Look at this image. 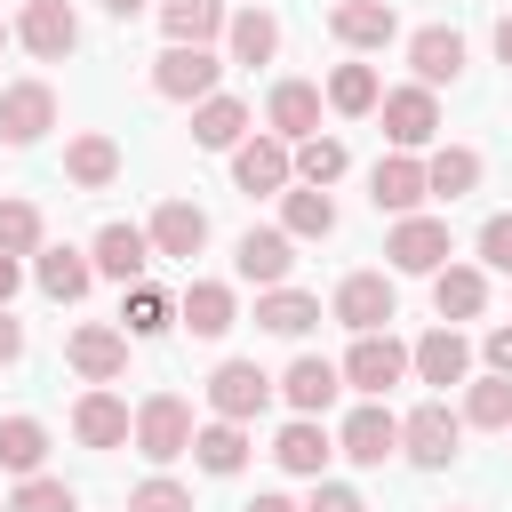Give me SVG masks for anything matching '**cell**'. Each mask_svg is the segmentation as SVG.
<instances>
[{"mask_svg":"<svg viewBox=\"0 0 512 512\" xmlns=\"http://www.w3.org/2000/svg\"><path fill=\"white\" fill-rule=\"evenodd\" d=\"M336 368H344V384H352L360 400H384V392L408 376V344H400L392 328H368V336H352V352H344Z\"/></svg>","mask_w":512,"mask_h":512,"instance_id":"cell-9","label":"cell"},{"mask_svg":"<svg viewBox=\"0 0 512 512\" xmlns=\"http://www.w3.org/2000/svg\"><path fill=\"white\" fill-rule=\"evenodd\" d=\"M408 376H416V384H464V376H472V344H464V328H456V320L424 328V336L408 344Z\"/></svg>","mask_w":512,"mask_h":512,"instance_id":"cell-18","label":"cell"},{"mask_svg":"<svg viewBox=\"0 0 512 512\" xmlns=\"http://www.w3.org/2000/svg\"><path fill=\"white\" fill-rule=\"evenodd\" d=\"M152 16H160V32H168V40H192V48H216V40H224V24H232V8H224V0H152Z\"/></svg>","mask_w":512,"mask_h":512,"instance_id":"cell-30","label":"cell"},{"mask_svg":"<svg viewBox=\"0 0 512 512\" xmlns=\"http://www.w3.org/2000/svg\"><path fill=\"white\" fill-rule=\"evenodd\" d=\"M384 256H392V272H408V280H432L448 256H456V240H448V216H392V232H384Z\"/></svg>","mask_w":512,"mask_h":512,"instance_id":"cell-4","label":"cell"},{"mask_svg":"<svg viewBox=\"0 0 512 512\" xmlns=\"http://www.w3.org/2000/svg\"><path fill=\"white\" fill-rule=\"evenodd\" d=\"M16 360H24V320L0 304V368H16Z\"/></svg>","mask_w":512,"mask_h":512,"instance_id":"cell-47","label":"cell"},{"mask_svg":"<svg viewBox=\"0 0 512 512\" xmlns=\"http://www.w3.org/2000/svg\"><path fill=\"white\" fill-rule=\"evenodd\" d=\"M0 512H8V504H0Z\"/></svg>","mask_w":512,"mask_h":512,"instance_id":"cell-54","label":"cell"},{"mask_svg":"<svg viewBox=\"0 0 512 512\" xmlns=\"http://www.w3.org/2000/svg\"><path fill=\"white\" fill-rule=\"evenodd\" d=\"M128 328H112V320H80L72 336H64V368L80 376V384H120L128 376Z\"/></svg>","mask_w":512,"mask_h":512,"instance_id":"cell-8","label":"cell"},{"mask_svg":"<svg viewBox=\"0 0 512 512\" xmlns=\"http://www.w3.org/2000/svg\"><path fill=\"white\" fill-rule=\"evenodd\" d=\"M32 280H40V296L80 304V296L96 288V256H88V248H40V256H32Z\"/></svg>","mask_w":512,"mask_h":512,"instance_id":"cell-27","label":"cell"},{"mask_svg":"<svg viewBox=\"0 0 512 512\" xmlns=\"http://www.w3.org/2000/svg\"><path fill=\"white\" fill-rule=\"evenodd\" d=\"M128 512H192V488H184V480H168V472H152V480H136V488H128Z\"/></svg>","mask_w":512,"mask_h":512,"instance_id":"cell-43","label":"cell"},{"mask_svg":"<svg viewBox=\"0 0 512 512\" xmlns=\"http://www.w3.org/2000/svg\"><path fill=\"white\" fill-rule=\"evenodd\" d=\"M432 312H440V320H480V312H488V272L448 256V264L432 272Z\"/></svg>","mask_w":512,"mask_h":512,"instance_id":"cell-28","label":"cell"},{"mask_svg":"<svg viewBox=\"0 0 512 512\" xmlns=\"http://www.w3.org/2000/svg\"><path fill=\"white\" fill-rule=\"evenodd\" d=\"M248 120H256V112H248L240 96H224V88H216V96H200V104H192V144H200V152H232V144L248 136Z\"/></svg>","mask_w":512,"mask_h":512,"instance_id":"cell-32","label":"cell"},{"mask_svg":"<svg viewBox=\"0 0 512 512\" xmlns=\"http://www.w3.org/2000/svg\"><path fill=\"white\" fill-rule=\"evenodd\" d=\"M464 432H512V376H496V368H480V376H464Z\"/></svg>","mask_w":512,"mask_h":512,"instance_id":"cell-34","label":"cell"},{"mask_svg":"<svg viewBox=\"0 0 512 512\" xmlns=\"http://www.w3.org/2000/svg\"><path fill=\"white\" fill-rule=\"evenodd\" d=\"M336 456H352L360 472H376L384 456H400V416L384 400H360L344 424H336Z\"/></svg>","mask_w":512,"mask_h":512,"instance_id":"cell-12","label":"cell"},{"mask_svg":"<svg viewBox=\"0 0 512 512\" xmlns=\"http://www.w3.org/2000/svg\"><path fill=\"white\" fill-rule=\"evenodd\" d=\"M248 456H256V440H248V424H232V416H208V424L192 432V464L216 472V480H232Z\"/></svg>","mask_w":512,"mask_h":512,"instance_id":"cell-29","label":"cell"},{"mask_svg":"<svg viewBox=\"0 0 512 512\" xmlns=\"http://www.w3.org/2000/svg\"><path fill=\"white\" fill-rule=\"evenodd\" d=\"M64 176H72L80 192H104V184H120V144H112L104 128H80V136L64 144Z\"/></svg>","mask_w":512,"mask_h":512,"instance_id":"cell-33","label":"cell"},{"mask_svg":"<svg viewBox=\"0 0 512 512\" xmlns=\"http://www.w3.org/2000/svg\"><path fill=\"white\" fill-rule=\"evenodd\" d=\"M448 512H464V504H448Z\"/></svg>","mask_w":512,"mask_h":512,"instance_id":"cell-53","label":"cell"},{"mask_svg":"<svg viewBox=\"0 0 512 512\" xmlns=\"http://www.w3.org/2000/svg\"><path fill=\"white\" fill-rule=\"evenodd\" d=\"M16 48H32L40 64H64V56L80 48V16H72V0H24V16H16Z\"/></svg>","mask_w":512,"mask_h":512,"instance_id":"cell-15","label":"cell"},{"mask_svg":"<svg viewBox=\"0 0 512 512\" xmlns=\"http://www.w3.org/2000/svg\"><path fill=\"white\" fill-rule=\"evenodd\" d=\"M8 40H16V24H0V48H8Z\"/></svg>","mask_w":512,"mask_h":512,"instance_id":"cell-52","label":"cell"},{"mask_svg":"<svg viewBox=\"0 0 512 512\" xmlns=\"http://www.w3.org/2000/svg\"><path fill=\"white\" fill-rule=\"evenodd\" d=\"M328 320H344L352 336L392 328V320H400V288H392V272H344L336 296H328Z\"/></svg>","mask_w":512,"mask_h":512,"instance_id":"cell-7","label":"cell"},{"mask_svg":"<svg viewBox=\"0 0 512 512\" xmlns=\"http://www.w3.org/2000/svg\"><path fill=\"white\" fill-rule=\"evenodd\" d=\"M384 144L392 152H432V136H440V88H424V80H408V88H384Z\"/></svg>","mask_w":512,"mask_h":512,"instance_id":"cell-6","label":"cell"},{"mask_svg":"<svg viewBox=\"0 0 512 512\" xmlns=\"http://www.w3.org/2000/svg\"><path fill=\"white\" fill-rule=\"evenodd\" d=\"M48 464V424L40 416H0V472H40Z\"/></svg>","mask_w":512,"mask_h":512,"instance_id":"cell-39","label":"cell"},{"mask_svg":"<svg viewBox=\"0 0 512 512\" xmlns=\"http://www.w3.org/2000/svg\"><path fill=\"white\" fill-rule=\"evenodd\" d=\"M328 456H336V432H328L320 416H288V424H280V440H272V464H280V472H296V480H320V472H328Z\"/></svg>","mask_w":512,"mask_h":512,"instance_id":"cell-23","label":"cell"},{"mask_svg":"<svg viewBox=\"0 0 512 512\" xmlns=\"http://www.w3.org/2000/svg\"><path fill=\"white\" fill-rule=\"evenodd\" d=\"M48 128H56V88H48V80H8V88H0V144L24 152V144H40Z\"/></svg>","mask_w":512,"mask_h":512,"instance_id":"cell-16","label":"cell"},{"mask_svg":"<svg viewBox=\"0 0 512 512\" xmlns=\"http://www.w3.org/2000/svg\"><path fill=\"white\" fill-rule=\"evenodd\" d=\"M88 256H96V280H120V288H136L144 272H152V232L144 224H104L96 240H88Z\"/></svg>","mask_w":512,"mask_h":512,"instance_id":"cell-17","label":"cell"},{"mask_svg":"<svg viewBox=\"0 0 512 512\" xmlns=\"http://www.w3.org/2000/svg\"><path fill=\"white\" fill-rule=\"evenodd\" d=\"M144 232H152V256H168V264H192V256L208 248V208H200V200H160Z\"/></svg>","mask_w":512,"mask_h":512,"instance_id":"cell-20","label":"cell"},{"mask_svg":"<svg viewBox=\"0 0 512 512\" xmlns=\"http://www.w3.org/2000/svg\"><path fill=\"white\" fill-rule=\"evenodd\" d=\"M72 440H80V448H128V440H136V408H128L112 384H88V392L72 400Z\"/></svg>","mask_w":512,"mask_h":512,"instance_id":"cell-11","label":"cell"},{"mask_svg":"<svg viewBox=\"0 0 512 512\" xmlns=\"http://www.w3.org/2000/svg\"><path fill=\"white\" fill-rule=\"evenodd\" d=\"M304 512H368V496L344 488V480H312V504H304Z\"/></svg>","mask_w":512,"mask_h":512,"instance_id":"cell-45","label":"cell"},{"mask_svg":"<svg viewBox=\"0 0 512 512\" xmlns=\"http://www.w3.org/2000/svg\"><path fill=\"white\" fill-rule=\"evenodd\" d=\"M192 400L184 392H144L136 400V456L144 464H176V456H192Z\"/></svg>","mask_w":512,"mask_h":512,"instance_id":"cell-3","label":"cell"},{"mask_svg":"<svg viewBox=\"0 0 512 512\" xmlns=\"http://www.w3.org/2000/svg\"><path fill=\"white\" fill-rule=\"evenodd\" d=\"M456 448H464V416H456L448 400H424V408H408V416H400V456H408L416 472L456 464Z\"/></svg>","mask_w":512,"mask_h":512,"instance_id":"cell-5","label":"cell"},{"mask_svg":"<svg viewBox=\"0 0 512 512\" xmlns=\"http://www.w3.org/2000/svg\"><path fill=\"white\" fill-rule=\"evenodd\" d=\"M368 200H376V216H416V208L432 200L424 152H384V160L368 168Z\"/></svg>","mask_w":512,"mask_h":512,"instance_id":"cell-13","label":"cell"},{"mask_svg":"<svg viewBox=\"0 0 512 512\" xmlns=\"http://www.w3.org/2000/svg\"><path fill=\"white\" fill-rule=\"evenodd\" d=\"M320 96H328V112L360 120V112H376V104H384V72H376V64H336Z\"/></svg>","mask_w":512,"mask_h":512,"instance_id":"cell-36","label":"cell"},{"mask_svg":"<svg viewBox=\"0 0 512 512\" xmlns=\"http://www.w3.org/2000/svg\"><path fill=\"white\" fill-rule=\"evenodd\" d=\"M16 288H24V256L0 248V304H16Z\"/></svg>","mask_w":512,"mask_h":512,"instance_id":"cell-48","label":"cell"},{"mask_svg":"<svg viewBox=\"0 0 512 512\" xmlns=\"http://www.w3.org/2000/svg\"><path fill=\"white\" fill-rule=\"evenodd\" d=\"M272 392H280V376H264L256 360H216V376H208V416H232V424H256Z\"/></svg>","mask_w":512,"mask_h":512,"instance_id":"cell-10","label":"cell"},{"mask_svg":"<svg viewBox=\"0 0 512 512\" xmlns=\"http://www.w3.org/2000/svg\"><path fill=\"white\" fill-rule=\"evenodd\" d=\"M232 272H240L248 288H280V280L296 272V240H288L280 224H248V232L232 240Z\"/></svg>","mask_w":512,"mask_h":512,"instance_id":"cell-14","label":"cell"},{"mask_svg":"<svg viewBox=\"0 0 512 512\" xmlns=\"http://www.w3.org/2000/svg\"><path fill=\"white\" fill-rule=\"evenodd\" d=\"M336 392H344V368H336V360H320V352H296V360H288V376H280V400H288L296 416H328V408H336Z\"/></svg>","mask_w":512,"mask_h":512,"instance_id":"cell-22","label":"cell"},{"mask_svg":"<svg viewBox=\"0 0 512 512\" xmlns=\"http://www.w3.org/2000/svg\"><path fill=\"white\" fill-rule=\"evenodd\" d=\"M232 320H240V296H232V280H192V288L176 296V328H192L200 344L232 336Z\"/></svg>","mask_w":512,"mask_h":512,"instance_id":"cell-21","label":"cell"},{"mask_svg":"<svg viewBox=\"0 0 512 512\" xmlns=\"http://www.w3.org/2000/svg\"><path fill=\"white\" fill-rule=\"evenodd\" d=\"M256 328L296 344V336L320 328V296H312V288H288V280H280V288H256Z\"/></svg>","mask_w":512,"mask_h":512,"instance_id":"cell-26","label":"cell"},{"mask_svg":"<svg viewBox=\"0 0 512 512\" xmlns=\"http://www.w3.org/2000/svg\"><path fill=\"white\" fill-rule=\"evenodd\" d=\"M232 184H240L248 200H280V192L296 184V144L272 136V128H248V136L232 144Z\"/></svg>","mask_w":512,"mask_h":512,"instance_id":"cell-2","label":"cell"},{"mask_svg":"<svg viewBox=\"0 0 512 512\" xmlns=\"http://www.w3.org/2000/svg\"><path fill=\"white\" fill-rule=\"evenodd\" d=\"M408 72L424 88H456L464 80V32L456 24H416L408 32Z\"/></svg>","mask_w":512,"mask_h":512,"instance_id":"cell-19","label":"cell"},{"mask_svg":"<svg viewBox=\"0 0 512 512\" xmlns=\"http://www.w3.org/2000/svg\"><path fill=\"white\" fill-rule=\"evenodd\" d=\"M248 512H304V504H296V496H280V488H264V496H256Z\"/></svg>","mask_w":512,"mask_h":512,"instance_id":"cell-49","label":"cell"},{"mask_svg":"<svg viewBox=\"0 0 512 512\" xmlns=\"http://www.w3.org/2000/svg\"><path fill=\"white\" fill-rule=\"evenodd\" d=\"M120 328H128L136 344H144V336H168V328H176V296L152 288V280H136V288L120 296Z\"/></svg>","mask_w":512,"mask_h":512,"instance_id":"cell-38","label":"cell"},{"mask_svg":"<svg viewBox=\"0 0 512 512\" xmlns=\"http://www.w3.org/2000/svg\"><path fill=\"white\" fill-rule=\"evenodd\" d=\"M144 8H152V0H104V16H120V24H136Z\"/></svg>","mask_w":512,"mask_h":512,"instance_id":"cell-50","label":"cell"},{"mask_svg":"<svg viewBox=\"0 0 512 512\" xmlns=\"http://www.w3.org/2000/svg\"><path fill=\"white\" fill-rule=\"evenodd\" d=\"M8 512H80V496H72L56 472H24L16 496H8Z\"/></svg>","mask_w":512,"mask_h":512,"instance_id":"cell-42","label":"cell"},{"mask_svg":"<svg viewBox=\"0 0 512 512\" xmlns=\"http://www.w3.org/2000/svg\"><path fill=\"white\" fill-rule=\"evenodd\" d=\"M480 264L488 272H512V216H488L480 224Z\"/></svg>","mask_w":512,"mask_h":512,"instance_id":"cell-44","label":"cell"},{"mask_svg":"<svg viewBox=\"0 0 512 512\" xmlns=\"http://www.w3.org/2000/svg\"><path fill=\"white\" fill-rule=\"evenodd\" d=\"M480 360H488V368H496V376H512V320H504V328H488V336H480Z\"/></svg>","mask_w":512,"mask_h":512,"instance_id":"cell-46","label":"cell"},{"mask_svg":"<svg viewBox=\"0 0 512 512\" xmlns=\"http://www.w3.org/2000/svg\"><path fill=\"white\" fill-rule=\"evenodd\" d=\"M280 232H288V240H328V232H336V200H328L320 184H288V192H280Z\"/></svg>","mask_w":512,"mask_h":512,"instance_id":"cell-35","label":"cell"},{"mask_svg":"<svg viewBox=\"0 0 512 512\" xmlns=\"http://www.w3.org/2000/svg\"><path fill=\"white\" fill-rule=\"evenodd\" d=\"M0 248L8 256H40L48 248V216L32 200H16V192H0Z\"/></svg>","mask_w":512,"mask_h":512,"instance_id":"cell-40","label":"cell"},{"mask_svg":"<svg viewBox=\"0 0 512 512\" xmlns=\"http://www.w3.org/2000/svg\"><path fill=\"white\" fill-rule=\"evenodd\" d=\"M496 64L512 72V16H496Z\"/></svg>","mask_w":512,"mask_h":512,"instance_id":"cell-51","label":"cell"},{"mask_svg":"<svg viewBox=\"0 0 512 512\" xmlns=\"http://www.w3.org/2000/svg\"><path fill=\"white\" fill-rule=\"evenodd\" d=\"M424 184H432V200H464L480 184V152L472 144H432L424 152Z\"/></svg>","mask_w":512,"mask_h":512,"instance_id":"cell-37","label":"cell"},{"mask_svg":"<svg viewBox=\"0 0 512 512\" xmlns=\"http://www.w3.org/2000/svg\"><path fill=\"white\" fill-rule=\"evenodd\" d=\"M328 32H336L352 56H368V48H392V40H400V16H392V0H336V8H328Z\"/></svg>","mask_w":512,"mask_h":512,"instance_id":"cell-24","label":"cell"},{"mask_svg":"<svg viewBox=\"0 0 512 512\" xmlns=\"http://www.w3.org/2000/svg\"><path fill=\"white\" fill-rule=\"evenodd\" d=\"M344 168H352V152H344L336 136H304V144H296V184H320V192H328Z\"/></svg>","mask_w":512,"mask_h":512,"instance_id":"cell-41","label":"cell"},{"mask_svg":"<svg viewBox=\"0 0 512 512\" xmlns=\"http://www.w3.org/2000/svg\"><path fill=\"white\" fill-rule=\"evenodd\" d=\"M320 88L312 80H272V96H264V128L272 136H288V144H304V136H320Z\"/></svg>","mask_w":512,"mask_h":512,"instance_id":"cell-25","label":"cell"},{"mask_svg":"<svg viewBox=\"0 0 512 512\" xmlns=\"http://www.w3.org/2000/svg\"><path fill=\"white\" fill-rule=\"evenodd\" d=\"M280 56V16L272 8H232L224 24V64H272Z\"/></svg>","mask_w":512,"mask_h":512,"instance_id":"cell-31","label":"cell"},{"mask_svg":"<svg viewBox=\"0 0 512 512\" xmlns=\"http://www.w3.org/2000/svg\"><path fill=\"white\" fill-rule=\"evenodd\" d=\"M216 88H224V48L168 40V48L152 56V96H168V104H200V96H216Z\"/></svg>","mask_w":512,"mask_h":512,"instance_id":"cell-1","label":"cell"}]
</instances>
